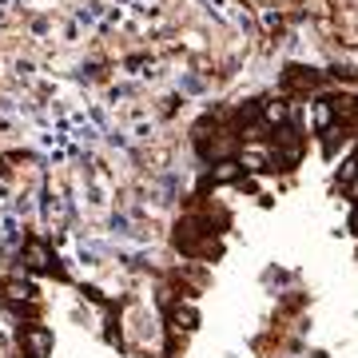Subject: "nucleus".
I'll list each match as a JSON object with an SVG mask.
<instances>
[{
  "instance_id": "1",
  "label": "nucleus",
  "mask_w": 358,
  "mask_h": 358,
  "mask_svg": "<svg viewBox=\"0 0 358 358\" xmlns=\"http://www.w3.org/2000/svg\"><path fill=\"white\" fill-rule=\"evenodd\" d=\"M20 355L24 358H48L52 355V331L40 322H28L20 331Z\"/></svg>"
},
{
  "instance_id": "2",
  "label": "nucleus",
  "mask_w": 358,
  "mask_h": 358,
  "mask_svg": "<svg viewBox=\"0 0 358 358\" xmlns=\"http://www.w3.org/2000/svg\"><path fill=\"white\" fill-rule=\"evenodd\" d=\"M24 263L32 271H52L56 279H64V271L56 267V255L48 251V243H44V239H28V243H24Z\"/></svg>"
},
{
  "instance_id": "3",
  "label": "nucleus",
  "mask_w": 358,
  "mask_h": 358,
  "mask_svg": "<svg viewBox=\"0 0 358 358\" xmlns=\"http://www.w3.org/2000/svg\"><path fill=\"white\" fill-rule=\"evenodd\" d=\"M243 179V164L239 159H219L211 167V183H239Z\"/></svg>"
},
{
  "instance_id": "4",
  "label": "nucleus",
  "mask_w": 358,
  "mask_h": 358,
  "mask_svg": "<svg viewBox=\"0 0 358 358\" xmlns=\"http://www.w3.org/2000/svg\"><path fill=\"white\" fill-rule=\"evenodd\" d=\"M176 322H187V331H192L195 322H199V315L192 307H176Z\"/></svg>"
},
{
  "instance_id": "5",
  "label": "nucleus",
  "mask_w": 358,
  "mask_h": 358,
  "mask_svg": "<svg viewBox=\"0 0 358 358\" xmlns=\"http://www.w3.org/2000/svg\"><path fill=\"white\" fill-rule=\"evenodd\" d=\"M112 231L115 235H131V227H128V219L124 215H112Z\"/></svg>"
},
{
  "instance_id": "6",
  "label": "nucleus",
  "mask_w": 358,
  "mask_h": 358,
  "mask_svg": "<svg viewBox=\"0 0 358 358\" xmlns=\"http://www.w3.org/2000/svg\"><path fill=\"white\" fill-rule=\"evenodd\" d=\"M346 195H350V199H355V203H358V176L350 179V183H346Z\"/></svg>"
},
{
  "instance_id": "7",
  "label": "nucleus",
  "mask_w": 358,
  "mask_h": 358,
  "mask_svg": "<svg viewBox=\"0 0 358 358\" xmlns=\"http://www.w3.org/2000/svg\"><path fill=\"white\" fill-rule=\"evenodd\" d=\"M350 231H355V235H358V207H355V211H350Z\"/></svg>"
}]
</instances>
